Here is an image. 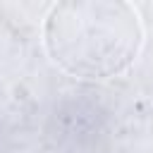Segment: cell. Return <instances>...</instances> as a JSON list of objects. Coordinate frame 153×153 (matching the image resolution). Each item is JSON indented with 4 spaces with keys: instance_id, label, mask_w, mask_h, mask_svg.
<instances>
[{
    "instance_id": "1",
    "label": "cell",
    "mask_w": 153,
    "mask_h": 153,
    "mask_svg": "<svg viewBox=\"0 0 153 153\" xmlns=\"http://www.w3.org/2000/svg\"><path fill=\"white\" fill-rule=\"evenodd\" d=\"M43 48L72 76H120L143 48L141 14L131 2L122 0L57 2L43 22Z\"/></svg>"
}]
</instances>
